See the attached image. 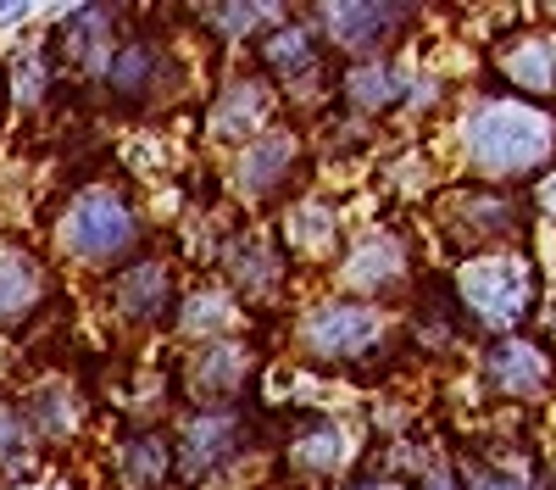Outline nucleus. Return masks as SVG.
Instances as JSON below:
<instances>
[{
	"instance_id": "1",
	"label": "nucleus",
	"mask_w": 556,
	"mask_h": 490,
	"mask_svg": "<svg viewBox=\"0 0 556 490\" xmlns=\"http://www.w3.org/2000/svg\"><path fill=\"white\" fill-rule=\"evenodd\" d=\"M139 246H146V223L112 185H78L51 217V251L89 274H123Z\"/></svg>"
},
{
	"instance_id": "2",
	"label": "nucleus",
	"mask_w": 556,
	"mask_h": 490,
	"mask_svg": "<svg viewBox=\"0 0 556 490\" xmlns=\"http://www.w3.org/2000/svg\"><path fill=\"white\" fill-rule=\"evenodd\" d=\"M556 146V123L523 101H484L462 117V151L484 178H523Z\"/></svg>"
},
{
	"instance_id": "3",
	"label": "nucleus",
	"mask_w": 556,
	"mask_h": 490,
	"mask_svg": "<svg viewBox=\"0 0 556 490\" xmlns=\"http://www.w3.org/2000/svg\"><path fill=\"white\" fill-rule=\"evenodd\" d=\"M456 290L484 329H513L534 301V267L523 256H473L462 262Z\"/></svg>"
},
{
	"instance_id": "4",
	"label": "nucleus",
	"mask_w": 556,
	"mask_h": 490,
	"mask_svg": "<svg viewBox=\"0 0 556 490\" xmlns=\"http://www.w3.org/2000/svg\"><path fill=\"white\" fill-rule=\"evenodd\" d=\"M301 351L317 363H351L384 340V312L367 301H317L301 318Z\"/></svg>"
},
{
	"instance_id": "5",
	"label": "nucleus",
	"mask_w": 556,
	"mask_h": 490,
	"mask_svg": "<svg viewBox=\"0 0 556 490\" xmlns=\"http://www.w3.org/2000/svg\"><path fill=\"white\" fill-rule=\"evenodd\" d=\"M56 296V279L45 256L12 235H0V335H17L28 329L45 306Z\"/></svg>"
},
{
	"instance_id": "6",
	"label": "nucleus",
	"mask_w": 556,
	"mask_h": 490,
	"mask_svg": "<svg viewBox=\"0 0 556 490\" xmlns=\"http://www.w3.org/2000/svg\"><path fill=\"white\" fill-rule=\"evenodd\" d=\"M312 23L323 28V45L374 62L384 45L412 23V7H374V0H340V7H312Z\"/></svg>"
},
{
	"instance_id": "7",
	"label": "nucleus",
	"mask_w": 556,
	"mask_h": 490,
	"mask_svg": "<svg viewBox=\"0 0 556 490\" xmlns=\"http://www.w3.org/2000/svg\"><path fill=\"white\" fill-rule=\"evenodd\" d=\"M240 452H245V424L228 413V407H206L195 418H184V429L173 440V463H178V474L190 479V485L212 479L217 468H228Z\"/></svg>"
},
{
	"instance_id": "8",
	"label": "nucleus",
	"mask_w": 556,
	"mask_h": 490,
	"mask_svg": "<svg viewBox=\"0 0 556 490\" xmlns=\"http://www.w3.org/2000/svg\"><path fill=\"white\" fill-rule=\"evenodd\" d=\"M96 84L106 89L112 101H151L156 89L167 84V45L151 34H128L112 45V56L101 62Z\"/></svg>"
},
{
	"instance_id": "9",
	"label": "nucleus",
	"mask_w": 556,
	"mask_h": 490,
	"mask_svg": "<svg viewBox=\"0 0 556 490\" xmlns=\"http://www.w3.org/2000/svg\"><path fill=\"white\" fill-rule=\"evenodd\" d=\"M273 106H278V96H273L267 78H228L217 89L212 112H206V128H212V140L251 146V140H262V134H267Z\"/></svg>"
},
{
	"instance_id": "10",
	"label": "nucleus",
	"mask_w": 556,
	"mask_h": 490,
	"mask_svg": "<svg viewBox=\"0 0 556 490\" xmlns=\"http://www.w3.org/2000/svg\"><path fill=\"white\" fill-rule=\"evenodd\" d=\"M301 167V134L295 128H267L262 140H251L235 162V190L251 196V201H267L278 196L295 178Z\"/></svg>"
},
{
	"instance_id": "11",
	"label": "nucleus",
	"mask_w": 556,
	"mask_h": 490,
	"mask_svg": "<svg viewBox=\"0 0 556 490\" xmlns=\"http://www.w3.org/2000/svg\"><path fill=\"white\" fill-rule=\"evenodd\" d=\"M256 56L267 67V84H285L290 96H306V89H317V78H323V34H306V28L285 23L256 45Z\"/></svg>"
},
{
	"instance_id": "12",
	"label": "nucleus",
	"mask_w": 556,
	"mask_h": 490,
	"mask_svg": "<svg viewBox=\"0 0 556 490\" xmlns=\"http://www.w3.org/2000/svg\"><path fill=\"white\" fill-rule=\"evenodd\" d=\"M112 301L128 324H162L173 318V267L162 256H134L112 279Z\"/></svg>"
},
{
	"instance_id": "13",
	"label": "nucleus",
	"mask_w": 556,
	"mask_h": 490,
	"mask_svg": "<svg viewBox=\"0 0 556 490\" xmlns=\"http://www.w3.org/2000/svg\"><path fill=\"white\" fill-rule=\"evenodd\" d=\"M340 279L362 296H390L406 279V246L395 235H362L340 262Z\"/></svg>"
},
{
	"instance_id": "14",
	"label": "nucleus",
	"mask_w": 556,
	"mask_h": 490,
	"mask_svg": "<svg viewBox=\"0 0 556 490\" xmlns=\"http://www.w3.org/2000/svg\"><path fill=\"white\" fill-rule=\"evenodd\" d=\"M17 401H23V413H28L39 445H62V440H73L78 424H84V395H78L67 379H39V385L17 390Z\"/></svg>"
},
{
	"instance_id": "15",
	"label": "nucleus",
	"mask_w": 556,
	"mask_h": 490,
	"mask_svg": "<svg viewBox=\"0 0 556 490\" xmlns=\"http://www.w3.org/2000/svg\"><path fill=\"white\" fill-rule=\"evenodd\" d=\"M484 379L501 395H540L551 385V363H545V351L529 345V340H501L484 356Z\"/></svg>"
},
{
	"instance_id": "16",
	"label": "nucleus",
	"mask_w": 556,
	"mask_h": 490,
	"mask_svg": "<svg viewBox=\"0 0 556 490\" xmlns=\"http://www.w3.org/2000/svg\"><path fill=\"white\" fill-rule=\"evenodd\" d=\"M245 374H251V356L235 340H206L195 351V363H190V385H195L201 401H212V407H217V401H228V395H240Z\"/></svg>"
},
{
	"instance_id": "17",
	"label": "nucleus",
	"mask_w": 556,
	"mask_h": 490,
	"mask_svg": "<svg viewBox=\"0 0 556 490\" xmlns=\"http://www.w3.org/2000/svg\"><path fill=\"white\" fill-rule=\"evenodd\" d=\"M340 96H345L356 112L374 117V112H390V106H401V101L412 96V78H406V67H395V62L374 56V62H356V67L345 73Z\"/></svg>"
},
{
	"instance_id": "18",
	"label": "nucleus",
	"mask_w": 556,
	"mask_h": 490,
	"mask_svg": "<svg viewBox=\"0 0 556 490\" xmlns=\"http://www.w3.org/2000/svg\"><path fill=\"white\" fill-rule=\"evenodd\" d=\"M173 474V440L162 429H139L117 445V485L123 490H162Z\"/></svg>"
},
{
	"instance_id": "19",
	"label": "nucleus",
	"mask_w": 556,
	"mask_h": 490,
	"mask_svg": "<svg viewBox=\"0 0 556 490\" xmlns=\"http://www.w3.org/2000/svg\"><path fill=\"white\" fill-rule=\"evenodd\" d=\"M223 267L245 296H273L278 279H285V262H278V251L262 235H235L223 246Z\"/></svg>"
},
{
	"instance_id": "20",
	"label": "nucleus",
	"mask_w": 556,
	"mask_h": 490,
	"mask_svg": "<svg viewBox=\"0 0 556 490\" xmlns=\"http://www.w3.org/2000/svg\"><path fill=\"white\" fill-rule=\"evenodd\" d=\"M34 452H39V435L23 413V401L0 390V485H17L34 468Z\"/></svg>"
},
{
	"instance_id": "21",
	"label": "nucleus",
	"mask_w": 556,
	"mask_h": 490,
	"mask_svg": "<svg viewBox=\"0 0 556 490\" xmlns=\"http://www.w3.org/2000/svg\"><path fill=\"white\" fill-rule=\"evenodd\" d=\"M345 457H351V435H345L334 418H312V424L295 435V445H290V463H295L301 474H340Z\"/></svg>"
},
{
	"instance_id": "22",
	"label": "nucleus",
	"mask_w": 556,
	"mask_h": 490,
	"mask_svg": "<svg viewBox=\"0 0 556 490\" xmlns=\"http://www.w3.org/2000/svg\"><path fill=\"white\" fill-rule=\"evenodd\" d=\"M7 73H12L7 96H12L23 112H34L45 96H51V84H56V56L45 51V45H23V51H12Z\"/></svg>"
},
{
	"instance_id": "23",
	"label": "nucleus",
	"mask_w": 556,
	"mask_h": 490,
	"mask_svg": "<svg viewBox=\"0 0 556 490\" xmlns=\"http://www.w3.org/2000/svg\"><path fill=\"white\" fill-rule=\"evenodd\" d=\"M285 240H290V251H301V256H323V251L340 240V212L323 206V201H301V206L285 217Z\"/></svg>"
},
{
	"instance_id": "24",
	"label": "nucleus",
	"mask_w": 556,
	"mask_h": 490,
	"mask_svg": "<svg viewBox=\"0 0 556 490\" xmlns=\"http://www.w3.org/2000/svg\"><path fill=\"white\" fill-rule=\"evenodd\" d=\"M501 67L513 73V84L534 89V96H551L556 89V39H523L501 56Z\"/></svg>"
},
{
	"instance_id": "25",
	"label": "nucleus",
	"mask_w": 556,
	"mask_h": 490,
	"mask_svg": "<svg viewBox=\"0 0 556 490\" xmlns=\"http://www.w3.org/2000/svg\"><path fill=\"white\" fill-rule=\"evenodd\" d=\"M173 318H178L184 335H217V329L235 324V301H228L223 290H195L190 301L173 312Z\"/></svg>"
},
{
	"instance_id": "26",
	"label": "nucleus",
	"mask_w": 556,
	"mask_h": 490,
	"mask_svg": "<svg viewBox=\"0 0 556 490\" xmlns=\"http://www.w3.org/2000/svg\"><path fill=\"white\" fill-rule=\"evenodd\" d=\"M223 39H251V34H262V28H273V23H285L290 12L285 7H212V12H201Z\"/></svg>"
},
{
	"instance_id": "27",
	"label": "nucleus",
	"mask_w": 556,
	"mask_h": 490,
	"mask_svg": "<svg viewBox=\"0 0 556 490\" xmlns=\"http://www.w3.org/2000/svg\"><path fill=\"white\" fill-rule=\"evenodd\" d=\"M462 479H468V490H540L534 474H523L513 463H479V457L462 463Z\"/></svg>"
},
{
	"instance_id": "28",
	"label": "nucleus",
	"mask_w": 556,
	"mask_h": 490,
	"mask_svg": "<svg viewBox=\"0 0 556 490\" xmlns=\"http://www.w3.org/2000/svg\"><path fill=\"white\" fill-rule=\"evenodd\" d=\"M51 490H73V485H67V479H56V485H51Z\"/></svg>"
},
{
	"instance_id": "29",
	"label": "nucleus",
	"mask_w": 556,
	"mask_h": 490,
	"mask_svg": "<svg viewBox=\"0 0 556 490\" xmlns=\"http://www.w3.org/2000/svg\"><path fill=\"white\" fill-rule=\"evenodd\" d=\"M0 112H7V89H0Z\"/></svg>"
}]
</instances>
